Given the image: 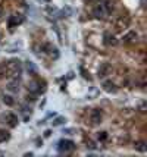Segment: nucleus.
<instances>
[{"instance_id": "aec40b11", "label": "nucleus", "mask_w": 147, "mask_h": 157, "mask_svg": "<svg viewBox=\"0 0 147 157\" xmlns=\"http://www.w3.org/2000/svg\"><path fill=\"white\" fill-rule=\"evenodd\" d=\"M63 122H65V117H57L56 121L53 122V125H55V126H57V125H62Z\"/></svg>"}, {"instance_id": "6e6552de", "label": "nucleus", "mask_w": 147, "mask_h": 157, "mask_svg": "<svg viewBox=\"0 0 147 157\" xmlns=\"http://www.w3.org/2000/svg\"><path fill=\"white\" fill-rule=\"evenodd\" d=\"M22 21H24V18H22L21 15H12V16L9 18V21H7V24H9L10 28H15V27H18Z\"/></svg>"}, {"instance_id": "a211bd4d", "label": "nucleus", "mask_w": 147, "mask_h": 157, "mask_svg": "<svg viewBox=\"0 0 147 157\" xmlns=\"http://www.w3.org/2000/svg\"><path fill=\"white\" fill-rule=\"evenodd\" d=\"M27 69H28V72H31V74H35V72H37L35 66L31 63V62H28V63H27Z\"/></svg>"}, {"instance_id": "20e7f679", "label": "nucleus", "mask_w": 147, "mask_h": 157, "mask_svg": "<svg viewBox=\"0 0 147 157\" xmlns=\"http://www.w3.org/2000/svg\"><path fill=\"white\" fill-rule=\"evenodd\" d=\"M74 148V143L71 141V140H62L60 143H59V145H57V150L62 151V153H68V151H71Z\"/></svg>"}, {"instance_id": "5701e85b", "label": "nucleus", "mask_w": 147, "mask_h": 157, "mask_svg": "<svg viewBox=\"0 0 147 157\" xmlns=\"http://www.w3.org/2000/svg\"><path fill=\"white\" fill-rule=\"evenodd\" d=\"M0 37H2V34H0Z\"/></svg>"}, {"instance_id": "f257e3e1", "label": "nucleus", "mask_w": 147, "mask_h": 157, "mask_svg": "<svg viewBox=\"0 0 147 157\" xmlns=\"http://www.w3.org/2000/svg\"><path fill=\"white\" fill-rule=\"evenodd\" d=\"M3 66H5V71H6V76L14 78V79L19 78V75H21V72H22V63L18 59H12V60H9Z\"/></svg>"}, {"instance_id": "412c9836", "label": "nucleus", "mask_w": 147, "mask_h": 157, "mask_svg": "<svg viewBox=\"0 0 147 157\" xmlns=\"http://www.w3.org/2000/svg\"><path fill=\"white\" fill-rule=\"evenodd\" d=\"M6 76V71H5V66L0 65V78H5Z\"/></svg>"}, {"instance_id": "2eb2a0df", "label": "nucleus", "mask_w": 147, "mask_h": 157, "mask_svg": "<svg viewBox=\"0 0 147 157\" xmlns=\"http://www.w3.org/2000/svg\"><path fill=\"white\" fill-rule=\"evenodd\" d=\"M3 103L5 104H7V106H14L15 104V100H14V97L12 96H9V94H3Z\"/></svg>"}, {"instance_id": "4be33fe9", "label": "nucleus", "mask_w": 147, "mask_h": 157, "mask_svg": "<svg viewBox=\"0 0 147 157\" xmlns=\"http://www.w3.org/2000/svg\"><path fill=\"white\" fill-rule=\"evenodd\" d=\"M3 13V9H2V6H0V15Z\"/></svg>"}, {"instance_id": "f03ea898", "label": "nucleus", "mask_w": 147, "mask_h": 157, "mask_svg": "<svg viewBox=\"0 0 147 157\" xmlns=\"http://www.w3.org/2000/svg\"><path fill=\"white\" fill-rule=\"evenodd\" d=\"M110 10H112V6H110L109 2H106V3H99L97 6L94 7V16H96L97 19H106L107 15L110 13Z\"/></svg>"}, {"instance_id": "f8f14e48", "label": "nucleus", "mask_w": 147, "mask_h": 157, "mask_svg": "<svg viewBox=\"0 0 147 157\" xmlns=\"http://www.w3.org/2000/svg\"><path fill=\"white\" fill-rule=\"evenodd\" d=\"M28 90L33 93V94H37V93H40V91H43V87H41V84L40 82H37V81H33V82H29L28 84Z\"/></svg>"}, {"instance_id": "dca6fc26", "label": "nucleus", "mask_w": 147, "mask_h": 157, "mask_svg": "<svg viewBox=\"0 0 147 157\" xmlns=\"http://www.w3.org/2000/svg\"><path fill=\"white\" fill-rule=\"evenodd\" d=\"M7 140H9V132H7V131L0 129V143H5V141H7Z\"/></svg>"}, {"instance_id": "9d476101", "label": "nucleus", "mask_w": 147, "mask_h": 157, "mask_svg": "<svg viewBox=\"0 0 147 157\" xmlns=\"http://www.w3.org/2000/svg\"><path fill=\"white\" fill-rule=\"evenodd\" d=\"M103 38H105L106 46H116V44H118V40H116V38H115V35L110 34V33H105Z\"/></svg>"}, {"instance_id": "ddd939ff", "label": "nucleus", "mask_w": 147, "mask_h": 157, "mask_svg": "<svg viewBox=\"0 0 147 157\" xmlns=\"http://www.w3.org/2000/svg\"><path fill=\"white\" fill-rule=\"evenodd\" d=\"M102 87H103V90H105V91H107V93H116V85H115V84H113V82H110V81H106V82H103V85H102Z\"/></svg>"}, {"instance_id": "4468645a", "label": "nucleus", "mask_w": 147, "mask_h": 157, "mask_svg": "<svg viewBox=\"0 0 147 157\" xmlns=\"http://www.w3.org/2000/svg\"><path fill=\"white\" fill-rule=\"evenodd\" d=\"M134 148H135V150H138V151H141V153H144V151L147 150L146 143H144V141H137V143L134 144Z\"/></svg>"}, {"instance_id": "6ab92c4d", "label": "nucleus", "mask_w": 147, "mask_h": 157, "mask_svg": "<svg viewBox=\"0 0 147 157\" xmlns=\"http://www.w3.org/2000/svg\"><path fill=\"white\" fill-rule=\"evenodd\" d=\"M97 138L100 140V141H105L106 138H107V132H99Z\"/></svg>"}, {"instance_id": "39448f33", "label": "nucleus", "mask_w": 147, "mask_h": 157, "mask_svg": "<svg viewBox=\"0 0 147 157\" xmlns=\"http://www.w3.org/2000/svg\"><path fill=\"white\" fill-rule=\"evenodd\" d=\"M110 72H112L110 63H102L100 68H99V71H97V75H99V78H105V76H107Z\"/></svg>"}, {"instance_id": "1a4fd4ad", "label": "nucleus", "mask_w": 147, "mask_h": 157, "mask_svg": "<svg viewBox=\"0 0 147 157\" xmlns=\"http://www.w3.org/2000/svg\"><path fill=\"white\" fill-rule=\"evenodd\" d=\"M5 121L7 122V125H9L10 128H15V126L18 125V117H16V115H14V113L5 115Z\"/></svg>"}, {"instance_id": "423d86ee", "label": "nucleus", "mask_w": 147, "mask_h": 157, "mask_svg": "<svg viewBox=\"0 0 147 157\" xmlns=\"http://www.w3.org/2000/svg\"><path fill=\"white\" fill-rule=\"evenodd\" d=\"M102 119H103V115H102V110L99 109H94L93 112H91L90 115V121L93 125H99V123L102 122Z\"/></svg>"}, {"instance_id": "0eeeda50", "label": "nucleus", "mask_w": 147, "mask_h": 157, "mask_svg": "<svg viewBox=\"0 0 147 157\" xmlns=\"http://www.w3.org/2000/svg\"><path fill=\"white\" fill-rule=\"evenodd\" d=\"M137 38H138V34H137L135 31H130V33H126V34L124 35L122 41H124V44H133V43L137 41Z\"/></svg>"}, {"instance_id": "7ed1b4c3", "label": "nucleus", "mask_w": 147, "mask_h": 157, "mask_svg": "<svg viewBox=\"0 0 147 157\" xmlns=\"http://www.w3.org/2000/svg\"><path fill=\"white\" fill-rule=\"evenodd\" d=\"M128 25H130V18L128 16H119L118 19L115 21V29L116 31H122V29L128 28Z\"/></svg>"}, {"instance_id": "9b49d317", "label": "nucleus", "mask_w": 147, "mask_h": 157, "mask_svg": "<svg viewBox=\"0 0 147 157\" xmlns=\"http://www.w3.org/2000/svg\"><path fill=\"white\" fill-rule=\"evenodd\" d=\"M43 50H44V53H46V55H49L50 57H55V59H56L57 56H59L57 48H55L53 46H50V44H46V46L43 47Z\"/></svg>"}, {"instance_id": "f3484780", "label": "nucleus", "mask_w": 147, "mask_h": 157, "mask_svg": "<svg viewBox=\"0 0 147 157\" xmlns=\"http://www.w3.org/2000/svg\"><path fill=\"white\" fill-rule=\"evenodd\" d=\"M9 90L10 91H18V79H15L9 84Z\"/></svg>"}]
</instances>
